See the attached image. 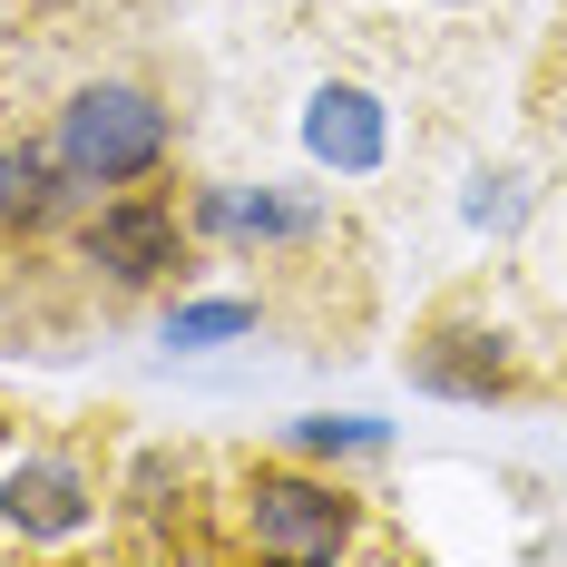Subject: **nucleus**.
<instances>
[{"mask_svg":"<svg viewBox=\"0 0 567 567\" xmlns=\"http://www.w3.org/2000/svg\"><path fill=\"white\" fill-rule=\"evenodd\" d=\"M293 451L303 460H372V451H392V431L382 421H293Z\"/></svg>","mask_w":567,"mask_h":567,"instance_id":"obj_9","label":"nucleus"},{"mask_svg":"<svg viewBox=\"0 0 567 567\" xmlns=\"http://www.w3.org/2000/svg\"><path fill=\"white\" fill-rule=\"evenodd\" d=\"M69 255H79V275L99 284L109 303H147V293H176L196 275V226L157 186H109V196L79 206Z\"/></svg>","mask_w":567,"mask_h":567,"instance_id":"obj_3","label":"nucleus"},{"mask_svg":"<svg viewBox=\"0 0 567 567\" xmlns=\"http://www.w3.org/2000/svg\"><path fill=\"white\" fill-rule=\"evenodd\" d=\"M79 206H89V186L59 167L50 137H20L10 147V176H0V235H50V226H79Z\"/></svg>","mask_w":567,"mask_h":567,"instance_id":"obj_7","label":"nucleus"},{"mask_svg":"<svg viewBox=\"0 0 567 567\" xmlns=\"http://www.w3.org/2000/svg\"><path fill=\"white\" fill-rule=\"evenodd\" d=\"M411 382L441 401H509L518 392V352L499 323H480V313H441L431 333L411 342Z\"/></svg>","mask_w":567,"mask_h":567,"instance_id":"obj_6","label":"nucleus"},{"mask_svg":"<svg viewBox=\"0 0 567 567\" xmlns=\"http://www.w3.org/2000/svg\"><path fill=\"white\" fill-rule=\"evenodd\" d=\"M303 137H313V157H323V167L372 176V167H382V147H392V117H382V99H372V89L333 79V89H313V117H303Z\"/></svg>","mask_w":567,"mask_h":567,"instance_id":"obj_8","label":"nucleus"},{"mask_svg":"<svg viewBox=\"0 0 567 567\" xmlns=\"http://www.w3.org/2000/svg\"><path fill=\"white\" fill-rule=\"evenodd\" d=\"M235 333H255V303H176L167 313L176 352H206V342H235Z\"/></svg>","mask_w":567,"mask_h":567,"instance_id":"obj_10","label":"nucleus"},{"mask_svg":"<svg viewBox=\"0 0 567 567\" xmlns=\"http://www.w3.org/2000/svg\"><path fill=\"white\" fill-rule=\"evenodd\" d=\"M0 528L20 548H69L99 528V470L79 451H20L0 470Z\"/></svg>","mask_w":567,"mask_h":567,"instance_id":"obj_4","label":"nucleus"},{"mask_svg":"<svg viewBox=\"0 0 567 567\" xmlns=\"http://www.w3.org/2000/svg\"><path fill=\"white\" fill-rule=\"evenodd\" d=\"M50 147L59 167L79 176L89 196L109 186H157L176 157V109L147 89V79H79L50 117Z\"/></svg>","mask_w":567,"mask_h":567,"instance_id":"obj_2","label":"nucleus"},{"mask_svg":"<svg viewBox=\"0 0 567 567\" xmlns=\"http://www.w3.org/2000/svg\"><path fill=\"white\" fill-rule=\"evenodd\" d=\"M186 226H196V245H226V255H293L333 216L313 196H293V186H196L186 196Z\"/></svg>","mask_w":567,"mask_h":567,"instance_id":"obj_5","label":"nucleus"},{"mask_svg":"<svg viewBox=\"0 0 567 567\" xmlns=\"http://www.w3.org/2000/svg\"><path fill=\"white\" fill-rule=\"evenodd\" d=\"M0 176H10V147H0Z\"/></svg>","mask_w":567,"mask_h":567,"instance_id":"obj_11","label":"nucleus"},{"mask_svg":"<svg viewBox=\"0 0 567 567\" xmlns=\"http://www.w3.org/2000/svg\"><path fill=\"white\" fill-rule=\"evenodd\" d=\"M235 538H245L255 558H284V567H333V558H362L372 509H362V489L333 480V470L255 460V470L235 480Z\"/></svg>","mask_w":567,"mask_h":567,"instance_id":"obj_1","label":"nucleus"}]
</instances>
